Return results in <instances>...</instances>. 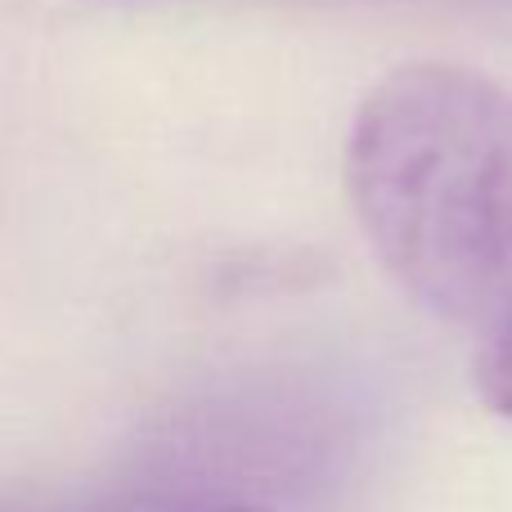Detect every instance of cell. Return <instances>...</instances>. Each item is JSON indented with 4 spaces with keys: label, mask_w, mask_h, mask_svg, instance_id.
Returning <instances> with one entry per match:
<instances>
[{
    "label": "cell",
    "mask_w": 512,
    "mask_h": 512,
    "mask_svg": "<svg viewBox=\"0 0 512 512\" xmlns=\"http://www.w3.org/2000/svg\"><path fill=\"white\" fill-rule=\"evenodd\" d=\"M216 512H252V508H216Z\"/></svg>",
    "instance_id": "obj_3"
},
{
    "label": "cell",
    "mask_w": 512,
    "mask_h": 512,
    "mask_svg": "<svg viewBox=\"0 0 512 512\" xmlns=\"http://www.w3.org/2000/svg\"><path fill=\"white\" fill-rule=\"evenodd\" d=\"M477 391L495 414L512 418V315L477 342Z\"/></svg>",
    "instance_id": "obj_2"
},
{
    "label": "cell",
    "mask_w": 512,
    "mask_h": 512,
    "mask_svg": "<svg viewBox=\"0 0 512 512\" xmlns=\"http://www.w3.org/2000/svg\"><path fill=\"white\" fill-rule=\"evenodd\" d=\"M346 194L387 274L436 319L512 315V95L454 63H409L364 95Z\"/></svg>",
    "instance_id": "obj_1"
}]
</instances>
